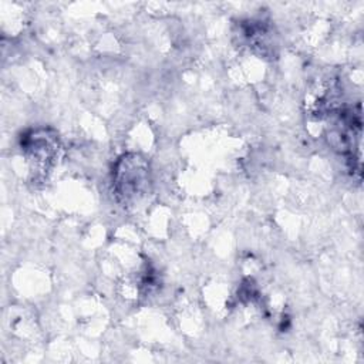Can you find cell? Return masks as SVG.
Returning a JSON list of instances; mask_svg holds the SVG:
<instances>
[{"label":"cell","mask_w":364,"mask_h":364,"mask_svg":"<svg viewBox=\"0 0 364 364\" xmlns=\"http://www.w3.org/2000/svg\"><path fill=\"white\" fill-rule=\"evenodd\" d=\"M119 169H117L118 192L124 198H132L144 193L148 186V166L138 155L124 156Z\"/></svg>","instance_id":"6da1fadb"}]
</instances>
